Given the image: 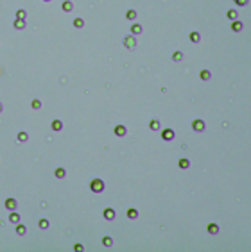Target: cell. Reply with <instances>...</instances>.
Returning <instances> with one entry per match:
<instances>
[{
    "instance_id": "cell-19",
    "label": "cell",
    "mask_w": 251,
    "mask_h": 252,
    "mask_svg": "<svg viewBox=\"0 0 251 252\" xmlns=\"http://www.w3.org/2000/svg\"><path fill=\"white\" fill-rule=\"evenodd\" d=\"M208 233L210 234H217L219 233V227H217L215 224H210V225H208Z\"/></svg>"
},
{
    "instance_id": "cell-14",
    "label": "cell",
    "mask_w": 251,
    "mask_h": 252,
    "mask_svg": "<svg viewBox=\"0 0 251 252\" xmlns=\"http://www.w3.org/2000/svg\"><path fill=\"white\" fill-rule=\"evenodd\" d=\"M52 129H54V131H61V129H63L61 120H54V122H52Z\"/></svg>"
},
{
    "instance_id": "cell-26",
    "label": "cell",
    "mask_w": 251,
    "mask_h": 252,
    "mask_svg": "<svg viewBox=\"0 0 251 252\" xmlns=\"http://www.w3.org/2000/svg\"><path fill=\"white\" fill-rule=\"evenodd\" d=\"M27 139H29L27 133H18V141H27Z\"/></svg>"
},
{
    "instance_id": "cell-30",
    "label": "cell",
    "mask_w": 251,
    "mask_h": 252,
    "mask_svg": "<svg viewBox=\"0 0 251 252\" xmlns=\"http://www.w3.org/2000/svg\"><path fill=\"white\" fill-rule=\"evenodd\" d=\"M25 16H27V15H25V11H23V9H18V11H16V18L25 20Z\"/></svg>"
},
{
    "instance_id": "cell-3",
    "label": "cell",
    "mask_w": 251,
    "mask_h": 252,
    "mask_svg": "<svg viewBox=\"0 0 251 252\" xmlns=\"http://www.w3.org/2000/svg\"><path fill=\"white\" fill-rule=\"evenodd\" d=\"M192 129L195 131V133H201V131L205 129V122H203V120H194L192 122Z\"/></svg>"
},
{
    "instance_id": "cell-22",
    "label": "cell",
    "mask_w": 251,
    "mask_h": 252,
    "mask_svg": "<svg viewBox=\"0 0 251 252\" xmlns=\"http://www.w3.org/2000/svg\"><path fill=\"white\" fill-rule=\"evenodd\" d=\"M126 18H127V20H135V18H136V11L129 9V11L126 13Z\"/></svg>"
},
{
    "instance_id": "cell-4",
    "label": "cell",
    "mask_w": 251,
    "mask_h": 252,
    "mask_svg": "<svg viewBox=\"0 0 251 252\" xmlns=\"http://www.w3.org/2000/svg\"><path fill=\"white\" fill-rule=\"evenodd\" d=\"M124 45H126L127 48H133V47H136V39L133 38V36H126V38H124Z\"/></svg>"
},
{
    "instance_id": "cell-9",
    "label": "cell",
    "mask_w": 251,
    "mask_h": 252,
    "mask_svg": "<svg viewBox=\"0 0 251 252\" xmlns=\"http://www.w3.org/2000/svg\"><path fill=\"white\" fill-rule=\"evenodd\" d=\"M178 166H179V168H188V166H190V161L183 157V159H179V161H178Z\"/></svg>"
},
{
    "instance_id": "cell-5",
    "label": "cell",
    "mask_w": 251,
    "mask_h": 252,
    "mask_svg": "<svg viewBox=\"0 0 251 252\" xmlns=\"http://www.w3.org/2000/svg\"><path fill=\"white\" fill-rule=\"evenodd\" d=\"M161 138H163L165 141H171V139H174V131H172V129H165V131L161 133Z\"/></svg>"
},
{
    "instance_id": "cell-25",
    "label": "cell",
    "mask_w": 251,
    "mask_h": 252,
    "mask_svg": "<svg viewBox=\"0 0 251 252\" xmlns=\"http://www.w3.org/2000/svg\"><path fill=\"white\" fill-rule=\"evenodd\" d=\"M83 25H84V20L83 18H76L74 20V27H79V29H81Z\"/></svg>"
},
{
    "instance_id": "cell-29",
    "label": "cell",
    "mask_w": 251,
    "mask_h": 252,
    "mask_svg": "<svg viewBox=\"0 0 251 252\" xmlns=\"http://www.w3.org/2000/svg\"><path fill=\"white\" fill-rule=\"evenodd\" d=\"M183 59V54L181 52H174L172 54V61H181Z\"/></svg>"
},
{
    "instance_id": "cell-24",
    "label": "cell",
    "mask_w": 251,
    "mask_h": 252,
    "mask_svg": "<svg viewBox=\"0 0 251 252\" xmlns=\"http://www.w3.org/2000/svg\"><path fill=\"white\" fill-rule=\"evenodd\" d=\"M65 175H66V172H65V168H58V170H56V177H58V179H63Z\"/></svg>"
},
{
    "instance_id": "cell-8",
    "label": "cell",
    "mask_w": 251,
    "mask_h": 252,
    "mask_svg": "<svg viewBox=\"0 0 251 252\" xmlns=\"http://www.w3.org/2000/svg\"><path fill=\"white\" fill-rule=\"evenodd\" d=\"M61 9H63L65 13H70V11L74 9V4H72L70 0H66V2H63V5H61Z\"/></svg>"
},
{
    "instance_id": "cell-28",
    "label": "cell",
    "mask_w": 251,
    "mask_h": 252,
    "mask_svg": "<svg viewBox=\"0 0 251 252\" xmlns=\"http://www.w3.org/2000/svg\"><path fill=\"white\" fill-rule=\"evenodd\" d=\"M39 227H41V229H47V227H49V220H47V218H41V220H39Z\"/></svg>"
},
{
    "instance_id": "cell-33",
    "label": "cell",
    "mask_w": 251,
    "mask_h": 252,
    "mask_svg": "<svg viewBox=\"0 0 251 252\" xmlns=\"http://www.w3.org/2000/svg\"><path fill=\"white\" fill-rule=\"evenodd\" d=\"M0 111H2V104H0Z\"/></svg>"
},
{
    "instance_id": "cell-20",
    "label": "cell",
    "mask_w": 251,
    "mask_h": 252,
    "mask_svg": "<svg viewBox=\"0 0 251 252\" xmlns=\"http://www.w3.org/2000/svg\"><path fill=\"white\" fill-rule=\"evenodd\" d=\"M188 38H190V41L197 43V41L201 39V36H199V32H190V36H188Z\"/></svg>"
},
{
    "instance_id": "cell-13",
    "label": "cell",
    "mask_w": 251,
    "mask_h": 252,
    "mask_svg": "<svg viewBox=\"0 0 251 252\" xmlns=\"http://www.w3.org/2000/svg\"><path fill=\"white\" fill-rule=\"evenodd\" d=\"M199 77L203 79V80H208V79L212 77V74H210L208 70H201V74H199Z\"/></svg>"
},
{
    "instance_id": "cell-23",
    "label": "cell",
    "mask_w": 251,
    "mask_h": 252,
    "mask_svg": "<svg viewBox=\"0 0 251 252\" xmlns=\"http://www.w3.org/2000/svg\"><path fill=\"white\" fill-rule=\"evenodd\" d=\"M27 233V229H25V225H16V234L20 236H23V234Z\"/></svg>"
},
{
    "instance_id": "cell-21",
    "label": "cell",
    "mask_w": 251,
    "mask_h": 252,
    "mask_svg": "<svg viewBox=\"0 0 251 252\" xmlns=\"http://www.w3.org/2000/svg\"><path fill=\"white\" fill-rule=\"evenodd\" d=\"M127 218H131V220L138 218V211H136V209H129V211H127Z\"/></svg>"
},
{
    "instance_id": "cell-6",
    "label": "cell",
    "mask_w": 251,
    "mask_h": 252,
    "mask_svg": "<svg viewBox=\"0 0 251 252\" xmlns=\"http://www.w3.org/2000/svg\"><path fill=\"white\" fill-rule=\"evenodd\" d=\"M232 31L233 32H240V31H242V21H239V20H232Z\"/></svg>"
},
{
    "instance_id": "cell-18",
    "label": "cell",
    "mask_w": 251,
    "mask_h": 252,
    "mask_svg": "<svg viewBox=\"0 0 251 252\" xmlns=\"http://www.w3.org/2000/svg\"><path fill=\"white\" fill-rule=\"evenodd\" d=\"M18 220H20V216H18V213H13L9 214V222H13V224H18Z\"/></svg>"
},
{
    "instance_id": "cell-1",
    "label": "cell",
    "mask_w": 251,
    "mask_h": 252,
    "mask_svg": "<svg viewBox=\"0 0 251 252\" xmlns=\"http://www.w3.org/2000/svg\"><path fill=\"white\" fill-rule=\"evenodd\" d=\"M90 190H92L93 193H100V191L104 190V182H102L100 179H93V181L90 182Z\"/></svg>"
},
{
    "instance_id": "cell-16",
    "label": "cell",
    "mask_w": 251,
    "mask_h": 252,
    "mask_svg": "<svg viewBox=\"0 0 251 252\" xmlns=\"http://www.w3.org/2000/svg\"><path fill=\"white\" fill-rule=\"evenodd\" d=\"M111 243H113V240H111L110 236H104V238H102V245H104V247H111Z\"/></svg>"
},
{
    "instance_id": "cell-2",
    "label": "cell",
    "mask_w": 251,
    "mask_h": 252,
    "mask_svg": "<svg viewBox=\"0 0 251 252\" xmlns=\"http://www.w3.org/2000/svg\"><path fill=\"white\" fill-rule=\"evenodd\" d=\"M4 206H5V209H9V211H15V209H16V206H18V202H16L15 198H5Z\"/></svg>"
},
{
    "instance_id": "cell-31",
    "label": "cell",
    "mask_w": 251,
    "mask_h": 252,
    "mask_svg": "<svg viewBox=\"0 0 251 252\" xmlns=\"http://www.w3.org/2000/svg\"><path fill=\"white\" fill-rule=\"evenodd\" d=\"M83 249H84V247H83L81 243H76V245H74V250H76V252H81Z\"/></svg>"
},
{
    "instance_id": "cell-10",
    "label": "cell",
    "mask_w": 251,
    "mask_h": 252,
    "mask_svg": "<svg viewBox=\"0 0 251 252\" xmlns=\"http://www.w3.org/2000/svg\"><path fill=\"white\" fill-rule=\"evenodd\" d=\"M142 32V25H138V23H135V25H131V34L133 36H136V34H140Z\"/></svg>"
},
{
    "instance_id": "cell-34",
    "label": "cell",
    "mask_w": 251,
    "mask_h": 252,
    "mask_svg": "<svg viewBox=\"0 0 251 252\" xmlns=\"http://www.w3.org/2000/svg\"><path fill=\"white\" fill-rule=\"evenodd\" d=\"M45 2H50V0H45Z\"/></svg>"
},
{
    "instance_id": "cell-32",
    "label": "cell",
    "mask_w": 251,
    "mask_h": 252,
    "mask_svg": "<svg viewBox=\"0 0 251 252\" xmlns=\"http://www.w3.org/2000/svg\"><path fill=\"white\" fill-rule=\"evenodd\" d=\"M235 4H239V5H246L248 4V0H233Z\"/></svg>"
},
{
    "instance_id": "cell-11",
    "label": "cell",
    "mask_w": 251,
    "mask_h": 252,
    "mask_svg": "<svg viewBox=\"0 0 251 252\" xmlns=\"http://www.w3.org/2000/svg\"><path fill=\"white\" fill-rule=\"evenodd\" d=\"M115 134L117 136H124L126 134V127H124V125H117L115 127Z\"/></svg>"
},
{
    "instance_id": "cell-12",
    "label": "cell",
    "mask_w": 251,
    "mask_h": 252,
    "mask_svg": "<svg viewBox=\"0 0 251 252\" xmlns=\"http://www.w3.org/2000/svg\"><path fill=\"white\" fill-rule=\"evenodd\" d=\"M23 27H25V20H22V18L15 20V29H23Z\"/></svg>"
},
{
    "instance_id": "cell-7",
    "label": "cell",
    "mask_w": 251,
    "mask_h": 252,
    "mask_svg": "<svg viewBox=\"0 0 251 252\" xmlns=\"http://www.w3.org/2000/svg\"><path fill=\"white\" fill-rule=\"evenodd\" d=\"M102 214H104V218H106V220H113V218H115V209H111V208H106Z\"/></svg>"
},
{
    "instance_id": "cell-17",
    "label": "cell",
    "mask_w": 251,
    "mask_h": 252,
    "mask_svg": "<svg viewBox=\"0 0 251 252\" xmlns=\"http://www.w3.org/2000/svg\"><path fill=\"white\" fill-rule=\"evenodd\" d=\"M149 127H151L153 131H158V129H160V122H158V120H151V122H149Z\"/></svg>"
},
{
    "instance_id": "cell-15",
    "label": "cell",
    "mask_w": 251,
    "mask_h": 252,
    "mask_svg": "<svg viewBox=\"0 0 251 252\" xmlns=\"http://www.w3.org/2000/svg\"><path fill=\"white\" fill-rule=\"evenodd\" d=\"M226 16H228L230 20H237V18H239V15H237V11H235V9H230V11L226 13Z\"/></svg>"
},
{
    "instance_id": "cell-27",
    "label": "cell",
    "mask_w": 251,
    "mask_h": 252,
    "mask_svg": "<svg viewBox=\"0 0 251 252\" xmlns=\"http://www.w3.org/2000/svg\"><path fill=\"white\" fill-rule=\"evenodd\" d=\"M31 106H32V109H39V107H41V102H39L38 98H34V100L31 102Z\"/></svg>"
}]
</instances>
